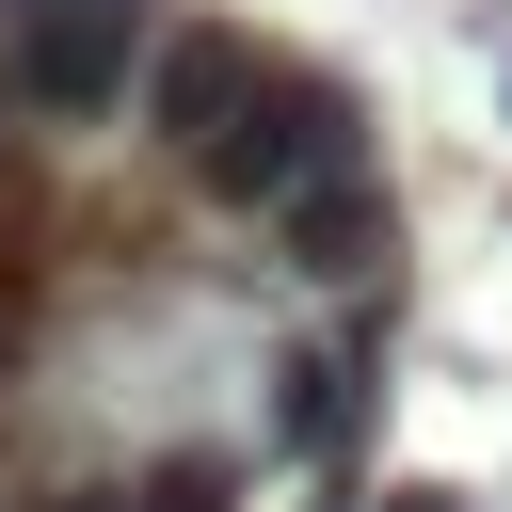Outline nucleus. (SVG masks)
I'll list each match as a JSON object with an SVG mask.
<instances>
[{
    "instance_id": "obj_1",
    "label": "nucleus",
    "mask_w": 512,
    "mask_h": 512,
    "mask_svg": "<svg viewBox=\"0 0 512 512\" xmlns=\"http://www.w3.org/2000/svg\"><path fill=\"white\" fill-rule=\"evenodd\" d=\"M352 176H368V96H352L336 64H272V96L240 112V144L208 160V192H224V208H256L272 240H288L320 192H352Z\"/></svg>"
},
{
    "instance_id": "obj_2",
    "label": "nucleus",
    "mask_w": 512,
    "mask_h": 512,
    "mask_svg": "<svg viewBox=\"0 0 512 512\" xmlns=\"http://www.w3.org/2000/svg\"><path fill=\"white\" fill-rule=\"evenodd\" d=\"M128 80H160V0H0V96L80 128L128 112Z\"/></svg>"
},
{
    "instance_id": "obj_3",
    "label": "nucleus",
    "mask_w": 512,
    "mask_h": 512,
    "mask_svg": "<svg viewBox=\"0 0 512 512\" xmlns=\"http://www.w3.org/2000/svg\"><path fill=\"white\" fill-rule=\"evenodd\" d=\"M256 96H272V48H256V32H224V16H176V32H160V80H144V128L208 176V160L240 144V112H256Z\"/></svg>"
},
{
    "instance_id": "obj_4",
    "label": "nucleus",
    "mask_w": 512,
    "mask_h": 512,
    "mask_svg": "<svg viewBox=\"0 0 512 512\" xmlns=\"http://www.w3.org/2000/svg\"><path fill=\"white\" fill-rule=\"evenodd\" d=\"M400 256V208H384V176H352V192H320L304 224H288V272H320V288H352V272H384Z\"/></svg>"
},
{
    "instance_id": "obj_5",
    "label": "nucleus",
    "mask_w": 512,
    "mask_h": 512,
    "mask_svg": "<svg viewBox=\"0 0 512 512\" xmlns=\"http://www.w3.org/2000/svg\"><path fill=\"white\" fill-rule=\"evenodd\" d=\"M352 384H368V336H336V352H288V400H272V448H336Z\"/></svg>"
},
{
    "instance_id": "obj_6",
    "label": "nucleus",
    "mask_w": 512,
    "mask_h": 512,
    "mask_svg": "<svg viewBox=\"0 0 512 512\" xmlns=\"http://www.w3.org/2000/svg\"><path fill=\"white\" fill-rule=\"evenodd\" d=\"M128 512H240V464H208V448H176L160 480H128Z\"/></svg>"
},
{
    "instance_id": "obj_7",
    "label": "nucleus",
    "mask_w": 512,
    "mask_h": 512,
    "mask_svg": "<svg viewBox=\"0 0 512 512\" xmlns=\"http://www.w3.org/2000/svg\"><path fill=\"white\" fill-rule=\"evenodd\" d=\"M384 512H464V496H448V480H400V496H384Z\"/></svg>"
},
{
    "instance_id": "obj_8",
    "label": "nucleus",
    "mask_w": 512,
    "mask_h": 512,
    "mask_svg": "<svg viewBox=\"0 0 512 512\" xmlns=\"http://www.w3.org/2000/svg\"><path fill=\"white\" fill-rule=\"evenodd\" d=\"M48 512H128V496H48Z\"/></svg>"
}]
</instances>
